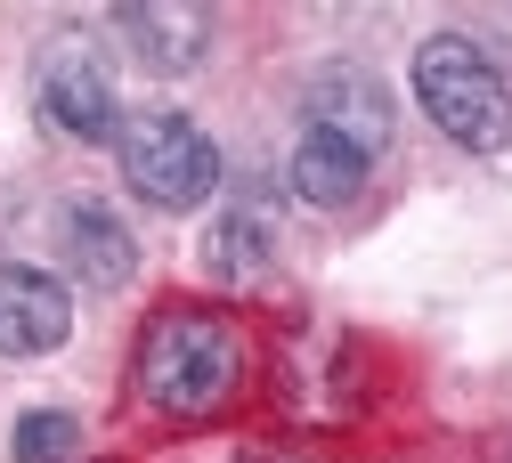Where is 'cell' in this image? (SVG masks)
<instances>
[{"label":"cell","instance_id":"obj_1","mask_svg":"<svg viewBox=\"0 0 512 463\" xmlns=\"http://www.w3.org/2000/svg\"><path fill=\"white\" fill-rule=\"evenodd\" d=\"M236 382H244V342H236L228 317H212V309L147 317V334H139V390H147V407L196 423V415H220L236 399Z\"/></svg>","mask_w":512,"mask_h":463},{"label":"cell","instance_id":"obj_2","mask_svg":"<svg viewBox=\"0 0 512 463\" xmlns=\"http://www.w3.org/2000/svg\"><path fill=\"white\" fill-rule=\"evenodd\" d=\"M415 98H423V114L447 130V139L472 147V155L504 147V130H512V90L488 65V49L464 41V33H431L415 49Z\"/></svg>","mask_w":512,"mask_h":463},{"label":"cell","instance_id":"obj_3","mask_svg":"<svg viewBox=\"0 0 512 463\" xmlns=\"http://www.w3.org/2000/svg\"><path fill=\"white\" fill-rule=\"evenodd\" d=\"M114 147H122V179H131L147 204H163V212H196L204 195L220 187V147L187 114H171V106L122 114Z\"/></svg>","mask_w":512,"mask_h":463},{"label":"cell","instance_id":"obj_4","mask_svg":"<svg viewBox=\"0 0 512 463\" xmlns=\"http://www.w3.org/2000/svg\"><path fill=\"white\" fill-rule=\"evenodd\" d=\"M33 98H41L49 130H66V139H106V130H114V74H106L98 41H82V33L41 41V57H33Z\"/></svg>","mask_w":512,"mask_h":463},{"label":"cell","instance_id":"obj_5","mask_svg":"<svg viewBox=\"0 0 512 463\" xmlns=\"http://www.w3.org/2000/svg\"><path fill=\"white\" fill-rule=\"evenodd\" d=\"M74 334V301L49 269L0 260V358H41Z\"/></svg>","mask_w":512,"mask_h":463},{"label":"cell","instance_id":"obj_6","mask_svg":"<svg viewBox=\"0 0 512 463\" xmlns=\"http://www.w3.org/2000/svg\"><path fill=\"white\" fill-rule=\"evenodd\" d=\"M309 130H326V139L358 147L366 163L391 147V90L358 65H326V74L309 82Z\"/></svg>","mask_w":512,"mask_h":463},{"label":"cell","instance_id":"obj_7","mask_svg":"<svg viewBox=\"0 0 512 463\" xmlns=\"http://www.w3.org/2000/svg\"><path fill=\"white\" fill-rule=\"evenodd\" d=\"M114 33L131 41V57L147 74H187L212 41V17L187 9V0H163V9H114Z\"/></svg>","mask_w":512,"mask_h":463},{"label":"cell","instance_id":"obj_8","mask_svg":"<svg viewBox=\"0 0 512 463\" xmlns=\"http://www.w3.org/2000/svg\"><path fill=\"white\" fill-rule=\"evenodd\" d=\"M285 179H293L301 204L342 212V204H358V187H366V155H358V147H342V139H326V130H301V147H293Z\"/></svg>","mask_w":512,"mask_h":463},{"label":"cell","instance_id":"obj_9","mask_svg":"<svg viewBox=\"0 0 512 463\" xmlns=\"http://www.w3.org/2000/svg\"><path fill=\"white\" fill-rule=\"evenodd\" d=\"M66 269L82 285H122L131 277V228L106 204H66Z\"/></svg>","mask_w":512,"mask_h":463},{"label":"cell","instance_id":"obj_10","mask_svg":"<svg viewBox=\"0 0 512 463\" xmlns=\"http://www.w3.org/2000/svg\"><path fill=\"white\" fill-rule=\"evenodd\" d=\"M82 455V423L66 407H41L17 423V463H74Z\"/></svg>","mask_w":512,"mask_h":463},{"label":"cell","instance_id":"obj_11","mask_svg":"<svg viewBox=\"0 0 512 463\" xmlns=\"http://www.w3.org/2000/svg\"><path fill=\"white\" fill-rule=\"evenodd\" d=\"M269 260V220L261 212H228L212 236V269H261Z\"/></svg>","mask_w":512,"mask_h":463}]
</instances>
